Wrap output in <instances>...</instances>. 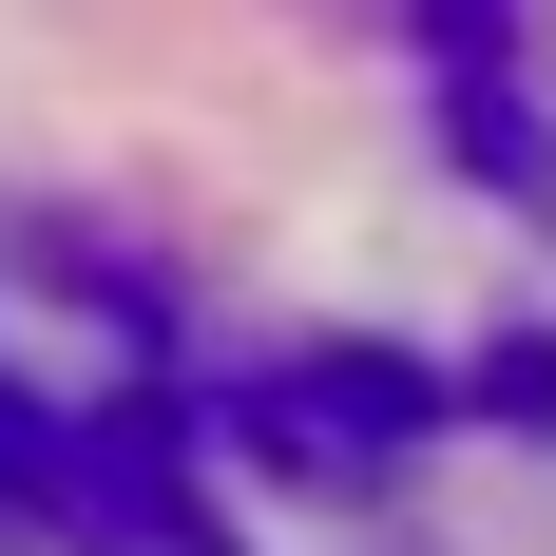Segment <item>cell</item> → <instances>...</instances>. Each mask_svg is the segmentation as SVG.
I'll return each instance as SVG.
<instances>
[{"mask_svg": "<svg viewBox=\"0 0 556 556\" xmlns=\"http://www.w3.org/2000/svg\"><path fill=\"white\" fill-rule=\"evenodd\" d=\"M403 422H422V384H403V365H288V384H250V442H288L307 480H365Z\"/></svg>", "mask_w": 556, "mask_h": 556, "instance_id": "obj_2", "label": "cell"}, {"mask_svg": "<svg viewBox=\"0 0 556 556\" xmlns=\"http://www.w3.org/2000/svg\"><path fill=\"white\" fill-rule=\"evenodd\" d=\"M403 39H422V77H442L460 154L538 192V97H518V39H538V0H403Z\"/></svg>", "mask_w": 556, "mask_h": 556, "instance_id": "obj_1", "label": "cell"}]
</instances>
